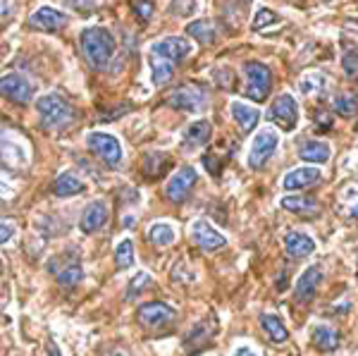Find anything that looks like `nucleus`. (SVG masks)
Here are the masks:
<instances>
[{"mask_svg":"<svg viewBox=\"0 0 358 356\" xmlns=\"http://www.w3.org/2000/svg\"><path fill=\"white\" fill-rule=\"evenodd\" d=\"M79 45H82L86 62L98 72L108 70V65L115 57V50H117L115 36L106 27H86L82 36H79Z\"/></svg>","mask_w":358,"mask_h":356,"instance_id":"1","label":"nucleus"},{"mask_svg":"<svg viewBox=\"0 0 358 356\" xmlns=\"http://www.w3.org/2000/svg\"><path fill=\"white\" fill-rule=\"evenodd\" d=\"M36 111H38V118H41V127L45 131H53V134H60V131L69 129L77 122V111H74V106L60 94L41 96L36 103Z\"/></svg>","mask_w":358,"mask_h":356,"instance_id":"2","label":"nucleus"},{"mask_svg":"<svg viewBox=\"0 0 358 356\" xmlns=\"http://www.w3.org/2000/svg\"><path fill=\"white\" fill-rule=\"evenodd\" d=\"M244 91L248 99L261 103L268 99V94L273 91V72L268 65L258 60H251L244 65Z\"/></svg>","mask_w":358,"mask_h":356,"instance_id":"3","label":"nucleus"},{"mask_svg":"<svg viewBox=\"0 0 358 356\" xmlns=\"http://www.w3.org/2000/svg\"><path fill=\"white\" fill-rule=\"evenodd\" d=\"M86 146L108 168H120L122 165V143L117 141V136L108 134V131H89L86 134Z\"/></svg>","mask_w":358,"mask_h":356,"instance_id":"4","label":"nucleus"},{"mask_svg":"<svg viewBox=\"0 0 358 356\" xmlns=\"http://www.w3.org/2000/svg\"><path fill=\"white\" fill-rule=\"evenodd\" d=\"M277 146H280V134L275 129H261L251 141L246 165L251 170H263L268 165V160L275 156Z\"/></svg>","mask_w":358,"mask_h":356,"instance_id":"5","label":"nucleus"},{"mask_svg":"<svg viewBox=\"0 0 358 356\" xmlns=\"http://www.w3.org/2000/svg\"><path fill=\"white\" fill-rule=\"evenodd\" d=\"M0 160L10 168H24L29 160L24 136L8 127H0Z\"/></svg>","mask_w":358,"mask_h":356,"instance_id":"6","label":"nucleus"},{"mask_svg":"<svg viewBox=\"0 0 358 356\" xmlns=\"http://www.w3.org/2000/svg\"><path fill=\"white\" fill-rule=\"evenodd\" d=\"M177 318V311L172 306H167L165 301H148V304H141L136 311V320L141 328L146 330H160V328H167L172 320Z\"/></svg>","mask_w":358,"mask_h":356,"instance_id":"7","label":"nucleus"},{"mask_svg":"<svg viewBox=\"0 0 358 356\" xmlns=\"http://www.w3.org/2000/svg\"><path fill=\"white\" fill-rule=\"evenodd\" d=\"M206 99H208V94H206L203 86L184 84L167 96V103H170L172 108H177V111H199V108L206 103Z\"/></svg>","mask_w":358,"mask_h":356,"instance_id":"8","label":"nucleus"},{"mask_svg":"<svg viewBox=\"0 0 358 356\" xmlns=\"http://www.w3.org/2000/svg\"><path fill=\"white\" fill-rule=\"evenodd\" d=\"M192 53V41L182 36H165L151 45V57H163L167 62H179Z\"/></svg>","mask_w":358,"mask_h":356,"instance_id":"9","label":"nucleus"},{"mask_svg":"<svg viewBox=\"0 0 358 356\" xmlns=\"http://www.w3.org/2000/svg\"><path fill=\"white\" fill-rule=\"evenodd\" d=\"M270 118H273L282 129H287V131L296 129V124H299V106H296V101H294V96L292 94L277 96L275 103H273V108H270Z\"/></svg>","mask_w":358,"mask_h":356,"instance_id":"10","label":"nucleus"},{"mask_svg":"<svg viewBox=\"0 0 358 356\" xmlns=\"http://www.w3.org/2000/svg\"><path fill=\"white\" fill-rule=\"evenodd\" d=\"M215 328H217L215 318H206V320H201L199 325H194V328L189 330V335L184 337V352L199 354V352H203V349H208V344L215 337Z\"/></svg>","mask_w":358,"mask_h":356,"instance_id":"11","label":"nucleus"},{"mask_svg":"<svg viewBox=\"0 0 358 356\" xmlns=\"http://www.w3.org/2000/svg\"><path fill=\"white\" fill-rule=\"evenodd\" d=\"M194 185H196V170L192 168V165H187V168H179L175 175L167 180L165 197L170 201H175V204H182V201L189 197V192H192Z\"/></svg>","mask_w":358,"mask_h":356,"instance_id":"12","label":"nucleus"},{"mask_svg":"<svg viewBox=\"0 0 358 356\" xmlns=\"http://www.w3.org/2000/svg\"><path fill=\"white\" fill-rule=\"evenodd\" d=\"M69 22V17L65 13H60V10L50 8V5H43V8L34 10L31 15H29V27L38 29V31H60V29H65Z\"/></svg>","mask_w":358,"mask_h":356,"instance_id":"13","label":"nucleus"},{"mask_svg":"<svg viewBox=\"0 0 358 356\" xmlns=\"http://www.w3.org/2000/svg\"><path fill=\"white\" fill-rule=\"evenodd\" d=\"M0 96L24 106V103L31 101V84L27 82V77H22L17 72L5 74V77H0Z\"/></svg>","mask_w":358,"mask_h":356,"instance_id":"14","label":"nucleus"},{"mask_svg":"<svg viewBox=\"0 0 358 356\" xmlns=\"http://www.w3.org/2000/svg\"><path fill=\"white\" fill-rule=\"evenodd\" d=\"M192 237L203 251H217V249H222V246H227V237H222V234L208 220H203V218H199V220L194 222Z\"/></svg>","mask_w":358,"mask_h":356,"instance_id":"15","label":"nucleus"},{"mask_svg":"<svg viewBox=\"0 0 358 356\" xmlns=\"http://www.w3.org/2000/svg\"><path fill=\"white\" fill-rule=\"evenodd\" d=\"M322 180V170L320 168H294L285 175L282 180V187L287 192H296V189H306V187H313L317 182Z\"/></svg>","mask_w":358,"mask_h":356,"instance_id":"16","label":"nucleus"},{"mask_svg":"<svg viewBox=\"0 0 358 356\" xmlns=\"http://www.w3.org/2000/svg\"><path fill=\"white\" fill-rule=\"evenodd\" d=\"M108 218H110L108 215V206L103 204V201H91V204L84 208L82 218H79V229L86 234H94L106 225Z\"/></svg>","mask_w":358,"mask_h":356,"instance_id":"17","label":"nucleus"},{"mask_svg":"<svg viewBox=\"0 0 358 356\" xmlns=\"http://www.w3.org/2000/svg\"><path fill=\"white\" fill-rule=\"evenodd\" d=\"M320 283H322V266L306 268V271L301 273V278H299L296 287H294V297H296V301H310V299H313Z\"/></svg>","mask_w":358,"mask_h":356,"instance_id":"18","label":"nucleus"},{"mask_svg":"<svg viewBox=\"0 0 358 356\" xmlns=\"http://www.w3.org/2000/svg\"><path fill=\"white\" fill-rule=\"evenodd\" d=\"M285 249L287 254L294 256V258H301V256H310L315 251V242L310 234L306 232H299V229H289L285 234Z\"/></svg>","mask_w":358,"mask_h":356,"instance_id":"19","label":"nucleus"},{"mask_svg":"<svg viewBox=\"0 0 358 356\" xmlns=\"http://www.w3.org/2000/svg\"><path fill=\"white\" fill-rule=\"evenodd\" d=\"M50 192L55 194V197L65 199V197H74V194H82L84 192V182L79 180L77 172L72 170H65L60 172V175L53 180V187H50Z\"/></svg>","mask_w":358,"mask_h":356,"instance_id":"20","label":"nucleus"},{"mask_svg":"<svg viewBox=\"0 0 358 356\" xmlns=\"http://www.w3.org/2000/svg\"><path fill=\"white\" fill-rule=\"evenodd\" d=\"M229 111H232L234 122L239 124L241 131L256 129L258 120H261V111H258V108L248 106V103H241V101H234L232 106H229Z\"/></svg>","mask_w":358,"mask_h":356,"instance_id":"21","label":"nucleus"},{"mask_svg":"<svg viewBox=\"0 0 358 356\" xmlns=\"http://www.w3.org/2000/svg\"><path fill=\"white\" fill-rule=\"evenodd\" d=\"M332 156V148H330V143L327 141H306L303 146H299V158L306 160V163H317V165H322V163H327Z\"/></svg>","mask_w":358,"mask_h":356,"instance_id":"22","label":"nucleus"},{"mask_svg":"<svg viewBox=\"0 0 358 356\" xmlns=\"http://www.w3.org/2000/svg\"><path fill=\"white\" fill-rule=\"evenodd\" d=\"M213 136V127L208 120H196V122H192L187 127V131H184V146L187 148H199L203 146V143L210 141Z\"/></svg>","mask_w":358,"mask_h":356,"instance_id":"23","label":"nucleus"},{"mask_svg":"<svg viewBox=\"0 0 358 356\" xmlns=\"http://www.w3.org/2000/svg\"><path fill=\"white\" fill-rule=\"evenodd\" d=\"M53 273H55L57 283H60L62 287H74V285L82 283V278H84V268H82V263H79V258H72V261H67V263H60V268Z\"/></svg>","mask_w":358,"mask_h":356,"instance_id":"24","label":"nucleus"},{"mask_svg":"<svg viewBox=\"0 0 358 356\" xmlns=\"http://www.w3.org/2000/svg\"><path fill=\"white\" fill-rule=\"evenodd\" d=\"M261 325H263L265 335H268L275 344H282V342L289 340V330H287V325L282 323L280 315H275V313H263V315H261Z\"/></svg>","mask_w":358,"mask_h":356,"instance_id":"25","label":"nucleus"},{"mask_svg":"<svg viewBox=\"0 0 358 356\" xmlns=\"http://www.w3.org/2000/svg\"><path fill=\"white\" fill-rule=\"evenodd\" d=\"M280 206L289 213H299V215H317L320 206L315 204L313 199H306V197H285L280 201Z\"/></svg>","mask_w":358,"mask_h":356,"instance_id":"26","label":"nucleus"},{"mask_svg":"<svg viewBox=\"0 0 358 356\" xmlns=\"http://www.w3.org/2000/svg\"><path fill=\"white\" fill-rule=\"evenodd\" d=\"M187 31H189V36H192L194 41H199L201 45H210L213 41H215V27H213L208 20L189 22Z\"/></svg>","mask_w":358,"mask_h":356,"instance_id":"27","label":"nucleus"},{"mask_svg":"<svg viewBox=\"0 0 358 356\" xmlns=\"http://www.w3.org/2000/svg\"><path fill=\"white\" fill-rule=\"evenodd\" d=\"M313 344L320 352H334L339 347V335L330 325H317L313 330Z\"/></svg>","mask_w":358,"mask_h":356,"instance_id":"28","label":"nucleus"},{"mask_svg":"<svg viewBox=\"0 0 358 356\" xmlns=\"http://www.w3.org/2000/svg\"><path fill=\"white\" fill-rule=\"evenodd\" d=\"M332 108L339 118H354V115L358 113V94H351V91L337 94L332 101Z\"/></svg>","mask_w":358,"mask_h":356,"instance_id":"29","label":"nucleus"},{"mask_svg":"<svg viewBox=\"0 0 358 356\" xmlns=\"http://www.w3.org/2000/svg\"><path fill=\"white\" fill-rule=\"evenodd\" d=\"M177 232L172 225H167V222H155V225L148 227V242L155 244V246H170L175 242Z\"/></svg>","mask_w":358,"mask_h":356,"instance_id":"30","label":"nucleus"},{"mask_svg":"<svg viewBox=\"0 0 358 356\" xmlns=\"http://www.w3.org/2000/svg\"><path fill=\"white\" fill-rule=\"evenodd\" d=\"M175 74V62H167L163 57H151V77L155 86H165Z\"/></svg>","mask_w":358,"mask_h":356,"instance_id":"31","label":"nucleus"},{"mask_svg":"<svg viewBox=\"0 0 358 356\" xmlns=\"http://www.w3.org/2000/svg\"><path fill=\"white\" fill-rule=\"evenodd\" d=\"M342 67L349 77L358 74V45L354 41H346V38H342Z\"/></svg>","mask_w":358,"mask_h":356,"instance_id":"32","label":"nucleus"},{"mask_svg":"<svg viewBox=\"0 0 358 356\" xmlns=\"http://www.w3.org/2000/svg\"><path fill=\"white\" fill-rule=\"evenodd\" d=\"M131 266H134V244H131V239H122L115 246V268L127 271Z\"/></svg>","mask_w":358,"mask_h":356,"instance_id":"33","label":"nucleus"},{"mask_svg":"<svg viewBox=\"0 0 358 356\" xmlns=\"http://www.w3.org/2000/svg\"><path fill=\"white\" fill-rule=\"evenodd\" d=\"M167 170V156L165 153H148L143 158V175L146 177H160Z\"/></svg>","mask_w":358,"mask_h":356,"instance_id":"34","label":"nucleus"},{"mask_svg":"<svg viewBox=\"0 0 358 356\" xmlns=\"http://www.w3.org/2000/svg\"><path fill=\"white\" fill-rule=\"evenodd\" d=\"M299 89H301L303 96H315L317 91L325 89V77L320 72L306 74V77H301V82H299Z\"/></svg>","mask_w":358,"mask_h":356,"instance_id":"35","label":"nucleus"},{"mask_svg":"<svg viewBox=\"0 0 358 356\" xmlns=\"http://www.w3.org/2000/svg\"><path fill=\"white\" fill-rule=\"evenodd\" d=\"M270 24H280V15L273 13L270 8H261L256 13V17H253V31H263L265 27H270Z\"/></svg>","mask_w":358,"mask_h":356,"instance_id":"36","label":"nucleus"},{"mask_svg":"<svg viewBox=\"0 0 358 356\" xmlns=\"http://www.w3.org/2000/svg\"><path fill=\"white\" fill-rule=\"evenodd\" d=\"M148 285H151V275H148V273H136L134 280L127 285L124 297H127V299H134V297H138L143 292V287H148Z\"/></svg>","mask_w":358,"mask_h":356,"instance_id":"37","label":"nucleus"},{"mask_svg":"<svg viewBox=\"0 0 358 356\" xmlns=\"http://www.w3.org/2000/svg\"><path fill=\"white\" fill-rule=\"evenodd\" d=\"M342 208L351 218H358V187H349L342 192Z\"/></svg>","mask_w":358,"mask_h":356,"instance_id":"38","label":"nucleus"},{"mask_svg":"<svg viewBox=\"0 0 358 356\" xmlns=\"http://www.w3.org/2000/svg\"><path fill=\"white\" fill-rule=\"evenodd\" d=\"M131 8H134V15L138 17V20L141 22H148L153 17V0H134V5H131Z\"/></svg>","mask_w":358,"mask_h":356,"instance_id":"39","label":"nucleus"},{"mask_svg":"<svg viewBox=\"0 0 358 356\" xmlns=\"http://www.w3.org/2000/svg\"><path fill=\"white\" fill-rule=\"evenodd\" d=\"M106 0H69L74 10H82V13H91V10H98Z\"/></svg>","mask_w":358,"mask_h":356,"instance_id":"40","label":"nucleus"},{"mask_svg":"<svg viewBox=\"0 0 358 356\" xmlns=\"http://www.w3.org/2000/svg\"><path fill=\"white\" fill-rule=\"evenodd\" d=\"M15 229L10 225H5V222H0V244H8L10 239H13Z\"/></svg>","mask_w":358,"mask_h":356,"instance_id":"41","label":"nucleus"},{"mask_svg":"<svg viewBox=\"0 0 358 356\" xmlns=\"http://www.w3.org/2000/svg\"><path fill=\"white\" fill-rule=\"evenodd\" d=\"M203 160H206V168L210 170L213 175H217V172H220V170H217V163H215V158H213V156H206Z\"/></svg>","mask_w":358,"mask_h":356,"instance_id":"42","label":"nucleus"},{"mask_svg":"<svg viewBox=\"0 0 358 356\" xmlns=\"http://www.w3.org/2000/svg\"><path fill=\"white\" fill-rule=\"evenodd\" d=\"M234 356H256V352H253V349H248V347H241V349H236Z\"/></svg>","mask_w":358,"mask_h":356,"instance_id":"43","label":"nucleus"},{"mask_svg":"<svg viewBox=\"0 0 358 356\" xmlns=\"http://www.w3.org/2000/svg\"><path fill=\"white\" fill-rule=\"evenodd\" d=\"M48 352H50V356H60V352H57V347H55V344H53V342H50Z\"/></svg>","mask_w":358,"mask_h":356,"instance_id":"44","label":"nucleus"},{"mask_svg":"<svg viewBox=\"0 0 358 356\" xmlns=\"http://www.w3.org/2000/svg\"><path fill=\"white\" fill-rule=\"evenodd\" d=\"M106 356H127V354L122 352V349H115V352H108Z\"/></svg>","mask_w":358,"mask_h":356,"instance_id":"45","label":"nucleus"},{"mask_svg":"<svg viewBox=\"0 0 358 356\" xmlns=\"http://www.w3.org/2000/svg\"><path fill=\"white\" fill-rule=\"evenodd\" d=\"M0 273H3V263H0Z\"/></svg>","mask_w":358,"mask_h":356,"instance_id":"46","label":"nucleus"}]
</instances>
